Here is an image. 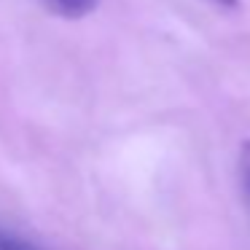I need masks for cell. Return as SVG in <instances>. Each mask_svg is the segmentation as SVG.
<instances>
[{"mask_svg":"<svg viewBox=\"0 0 250 250\" xmlns=\"http://www.w3.org/2000/svg\"><path fill=\"white\" fill-rule=\"evenodd\" d=\"M41 3L62 19H83L97 8L100 0H41Z\"/></svg>","mask_w":250,"mask_h":250,"instance_id":"1","label":"cell"},{"mask_svg":"<svg viewBox=\"0 0 250 250\" xmlns=\"http://www.w3.org/2000/svg\"><path fill=\"white\" fill-rule=\"evenodd\" d=\"M239 175H242L245 194L250 199V143H242V151H239Z\"/></svg>","mask_w":250,"mask_h":250,"instance_id":"2","label":"cell"},{"mask_svg":"<svg viewBox=\"0 0 250 250\" xmlns=\"http://www.w3.org/2000/svg\"><path fill=\"white\" fill-rule=\"evenodd\" d=\"M0 250H33V248L19 242V239H11V237H3V234H0Z\"/></svg>","mask_w":250,"mask_h":250,"instance_id":"3","label":"cell"},{"mask_svg":"<svg viewBox=\"0 0 250 250\" xmlns=\"http://www.w3.org/2000/svg\"><path fill=\"white\" fill-rule=\"evenodd\" d=\"M210 3H215V6H226V8H237L239 0H210Z\"/></svg>","mask_w":250,"mask_h":250,"instance_id":"4","label":"cell"}]
</instances>
